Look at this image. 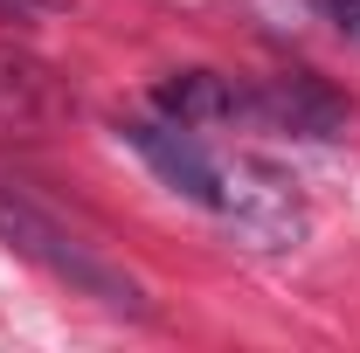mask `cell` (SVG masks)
Listing matches in <instances>:
<instances>
[{
    "mask_svg": "<svg viewBox=\"0 0 360 353\" xmlns=\"http://www.w3.org/2000/svg\"><path fill=\"white\" fill-rule=\"evenodd\" d=\"M0 243H7L14 257L42 264L49 277L70 284L77 298H97L104 312H125V319H146V312H153V298H146V284H139L132 270L111 264L97 243H84L63 215H49L42 201H28V194L7 187V180H0Z\"/></svg>",
    "mask_w": 360,
    "mask_h": 353,
    "instance_id": "6da1fadb",
    "label": "cell"
},
{
    "mask_svg": "<svg viewBox=\"0 0 360 353\" xmlns=\"http://www.w3.org/2000/svg\"><path fill=\"white\" fill-rule=\"evenodd\" d=\"M257 250H291L305 236V201L291 174H277L270 160H222V208Z\"/></svg>",
    "mask_w": 360,
    "mask_h": 353,
    "instance_id": "7a4b0ae2",
    "label": "cell"
},
{
    "mask_svg": "<svg viewBox=\"0 0 360 353\" xmlns=\"http://www.w3.org/2000/svg\"><path fill=\"white\" fill-rule=\"evenodd\" d=\"M70 84L56 77V63L21 42H0V139L14 146H42L70 125Z\"/></svg>",
    "mask_w": 360,
    "mask_h": 353,
    "instance_id": "3957f363",
    "label": "cell"
},
{
    "mask_svg": "<svg viewBox=\"0 0 360 353\" xmlns=\"http://www.w3.org/2000/svg\"><path fill=\"white\" fill-rule=\"evenodd\" d=\"M118 132H125V146H132L174 194L201 201V208H222V153H208L194 125H174V118H125Z\"/></svg>",
    "mask_w": 360,
    "mask_h": 353,
    "instance_id": "277c9868",
    "label": "cell"
},
{
    "mask_svg": "<svg viewBox=\"0 0 360 353\" xmlns=\"http://www.w3.org/2000/svg\"><path fill=\"white\" fill-rule=\"evenodd\" d=\"M250 125L291 139H340L347 132V97L319 77H257L250 84Z\"/></svg>",
    "mask_w": 360,
    "mask_h": 353,
    "instance_id": "5b68a950",
    "label": "cell"
},
{
    "mask_svg": "<svg viewBox=\"0 0 360 353\" xmlns=\"http://www.w3.org/2000/svg\"><path fill=\"white\" fill-rule=\"evenodd\" d=\"M153 111L194 125V132H222V125H250V84L222 77V70H174L153 84Z\"/></svg>",
    "mask_w": 360,
    "mask_h": 353,
    "instance_id": "8992f818",
    "label": "cell"
},
{
    "mask_svg": "<svg viewBox=\"0 0 360 353\" xmlns=\"http://www.w3.org/2000/svg\"><path fill=\"white\" fill-rule=\"evenodd\" d=\"M312 7L340 28V35H354V42H360V0H312Z\"/></svg>",
    "mask_w": 360,
    "mask_h": 353,
    "instance_id": "52a82bcc",
    "label": "cell"
},
{
    "mask_svg": "<svg viewBox=\"0 0 360 353\" xmlns=\"http://www.w3.org/2000/svg\"><path fill=\"white\" fill-rule=\"evenodd\" d=\"M70 0H0V14H14V21H28V14H63Z\"/></svg>",
    "mask_w": 360,
    "mask_h": 353,
    "instance_id": "ba28073f",
    "label": "cell"
}]
</instances>
